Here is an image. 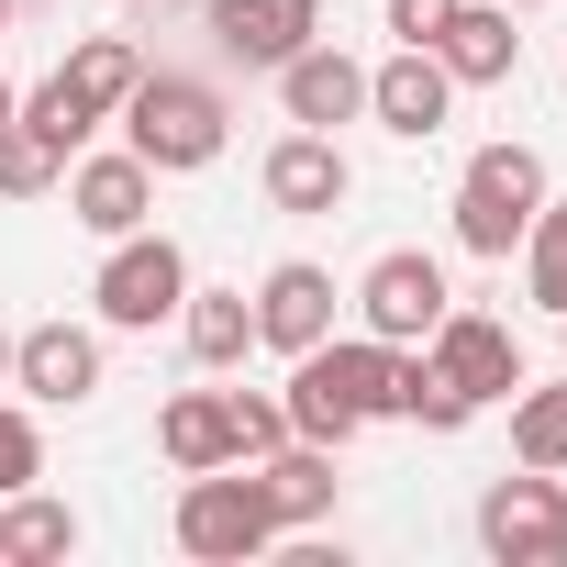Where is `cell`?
I'll return each mask as SVG.
<instances>
[{"mask_svg": "<svg viewBox=\"0 0 567 567\" xmlns=\"http://www.w3.org/2000/svg\"><path fill=\"white\" fill-rule=\"evenodd\" d=\"M401 368H412V346H379V334H323L312 357H290V434H312V445H357L368 423H390L401 412Z\"/></svg>", "mask_w": 567, "mask_h": 567, "instance_id": "cell-1", "label": "cell"}, {"mask_svg": "<svg viewBox=\"0 0 567 567\" xmlns=\"http://www.w3.org/2000/svg\"><path fill=\"white\" fill-rule=\"evenodd\" d=\"M112 123H123V145H134L156 178L212 167V156H223V134H234L223 90H212V79H189V68H145V79H134V101H123Z\"/></svg>", "mask_w": 567, "mask_h": 567, "instance_id": "cell-2", "label": "cell"}, {"mask_svg": "<svg viewBox=\"0 0 567 567\" xmlns=\"http://www.w3.org/2000/svg\"><path fill=\"white\" fill-rule=\"evenodd\" d=\"M534 212H545V156L534 145H478L467 178H456V245L467 256H512Z\"/></svg>", "mask_w": 567, "mask_h": 567, "instance_id": "cell-3", "label": "cell"}, {"mask_svg": "<svg viewBox=\"0 0 567 567\" xmlns=\"http://www.w3.org/2000/svg\"><path fill=\"white\" fill-rule=\"evenodd\" d=\"M267 545H278V512H267L256 467H245V478H234V467H200V478L178 489V556L245 567V556H267Z\"/></svg>", "mask_w": 567, "mask_h": 567, "instance_id": "cell-4", "label": "cell"}, {"mask_svg": "<svg viewBox=\"0 0 567 567\" xmlns=\"http://www.w3.org/2000/svg\"><path fill=\"white\" fill-rule=\"evenodd\" d=\"M90 301H101L112 334H156V323H178V301H189V256H178L167 234H112Z\"/></svg>", "mask_w": 567, "mask_h": 567, "instance_id": "cell-5", "label": "cell"}, {"mask_svg": "<svg viewBox=\"0 0 567 567\" xmlns=\"http://www.w3.org/2000/svg\"><path fill=\"white\" fill-rule=\"evenodd\" d=\"M478 545L501 567H556L567 556V467H523L478 489Z\"/></svg>", "mask_w": 567, "mask_h": 567, "instance_id": "cell-6", "label": "cell"}, {"mask_svg": "<svg viewBox=\"0 0 567 567\" xmlns=\"http://www.w3.org/2000/svg\"><path fill=\"white\" fill-rule=\"evenodd\" d=\"M423 368H434L467 412H489V401H512V390H523V346H512V323L456 312V301H445V323L423 334Z\"/></svg>", "mask_w": 567, "mask_h": 567, "instance_id": "cell-7", "label": "cell"}, {"mask_svg": "<svg viewBox=\"0 0 567 567\" xmlns=\"http://www.w3.org/2000/svg\"><path fill=\"white\" fill-rule=\"evenodd\" d=\"M445 267L423 256V245H390V256H368V278H357V323L379 334V346H423L434 323H445Z\"/></svg>", "mask_w": 567, "mask_h": 567, "instance_id": "cell-8", "label": "cell"}, {"mask_svg": "<svg viewBox=\"0 0 567 567\" xmlns=\"http://www.w3.org/2000/svg\"><path fill=\"white\" fill-rule=\"evenodd\" d=\"M256 189H267V212H346V189H357V167H346V145L334 134H312V123H290L267 145V167H256Z\"/></svg>", "mask_w": 567, "mask_h": 567, "instance_id": "cell-9", "label": "cell"}, {"mask_svg": "<svg viewBox=\"0 0 567 567\" xmlns=\"http://www.w3.org/2000/svg\"><path fill=\"white\" fill-rule=\"evenodd\" d=\"M334 334V278L312 267V256H278L267 278H256V346H278V357H312Z\"/></svg>", "mask_w": 567, "mask_h": 567, "instance_id": "cell-10", "label": "cell"}, {"mask_svg": "<svg viewBox=\"0 0 567 567\" xmlns=\"http://www.w3.org/2000/svg\"><path fill=\"white\" fill-rule=\"evenodd\" d=\"M445 112H456V79H445V56H434V45H401L390 68H368V123H390L401 145L445 134Z\"/></svg>", "mask_w": 567, "mask_h": 567, "instance_id": "cell-11", "label": "cell"}, {"mask_svg": "<svg viewBox=\"0 0 567 567\" xmlns=\"http://www.w3.org/2000/svg\"><path fill=\"white\" fill-rule=\"evenodd\" d=\"M278 112L312 123V134H334V123H357V112H368V68H357L334 34H312L290 68H278Z\"/></svg>", "mask_w": 567, "mask_h": 567, "instance_id": "cell-12", "label": "cell"}, {"mask_svg": "<svg viewBox=\"0 0 567 567\" xmlns=\"http://www.w3.org/2000/svg\"><path fill=\"white\" fill-rule=\"evenodd\" d=\"M68 212L112 245V234H145V212H156V167L134 156V145H112V156H79L68 167Z\"/></svg>", "mask_w": 567, "mask_h": 567, "instance_id": "cell-13", "label": "cell"}, {"mask_svg": "<svg viewBox=\"0 0 567 567\" xmlns=\"http://www.w3.org/2000/svg\"><path fill=\"white\" fill-rule=\"evenodd\" d=\"M12 390L79 412V401L101 390V334H90V323H34V334H12Z\"/></svg>", "mask_w": 567, "mask_h": 567, "instance_id": "cell-14", "label": "cell"}, {"mask_svg": "<svg viewBox=\"0 0 567 567\" xmlns=\"http://www.w3.org/2000/svg\"><path fill=\"white\" fill-rule=\"evenodd\" d=\"M256 467V489H267V512H278V534H301V523H334V445H312V434H290V445H267V456H245Z\"/></svg>", "mask_w": 567, "mask_h": 567, "instance_id": "cell-15", "label": "cell"}, {"mask_svg": "<svg viewBox=\"0 0 567 567\" xmlns=\"http://www.w3.org/2000/svg\"><path fill=\"white\" fill-rule=\"evenodd\" d=\"M212 34H223V56H245V68H290V56L323 34V0H212Z\"/></svg>", "mask_w": 567, "mask_h": 567, "instance_id": "cell-16", "label": "cell"}, {"mask_svg": "<svg viewBox=\"0 0 567 567\" xmlns=\"http://www.w3.org/2000/svg\"><path fill=\"white\" fill-rule=\"evenodd\" d=\"M434 56H445V79H456V90H501V79L523 68V34H512L501 0H456V23L434 34Z\"/></svg>", "mask_w": 567, "mask_h": 567, "instance_id": "cell-17", "label": "cell"}, {"mask_svg": "<svg viewBox=\"0 0 567 567\" xmlns=\"http://www.w3.org/2000/svg\"><path fill=\"white\" fill-rule=\"evenodd\" d=\"M134 79H145V56H134L123 34H90V45H79V56L56 68V101H68V112H79V123L101 134V123H112V112L134 101Z\"/></svg>", "mask_w": 567, "mask_h": 567, "instance_id": "cell-18", "label": "cell"}, {"mask_svg": "<svg viewBox=\"0 0 567 567\" xmlns=\"http://www.w3.org/2000/svg\"><path fill=\"white\" fill-rule=\"evenodd\" d=\"M156 445H167V467H178V478L234 467V412H223V390H178V401L156 412Z\"/></svg>", "mask_w": 567, "mask_h": 567, "instance_id": "cell-19", "label": "cell"}, {"mask_svg": "<svg viewBox=\"0 0 567 567\" xmlns=\"http://www.w3.org/2000/svg\"><path fill=\"white\" fill-rule=\"evenodd\" d=\"M178 334H189L200 368H234V357L256 346V301H245V290H189V301H178Z\"/></svg>", "mask_w": 567, "mask_h": 567, "instance_id": "cell-20", "label": "cell"}, {"mask_svg": "<svg viewBox=\"0 0 567 567\" xmlns=\"http://www.w3.org/2000/svg\"><path fill=\"white\" fill-rule=\"evenodd\" d=\"M523 290L545 301V312H567V200L545 189V212L523 223Z\"/></svg>", "mask_w": 567, "mask_h": 567, "instance_id": "cell-21", "label": "cell"}, {"mask_svg": "<svg viewBox=\"0 0 567 567\" xmlns=\"http://www.w3.org/2000/svg\"><path fill=\"white\" fill-rule=\"evenodd\" d=\"M512 456L523 467H567V379L556 390H512Z\"/></svg>", "mask_w": 567, "mask_h": 567, "instance_id": "cell-22", "label": "cell"}, {"mask_svg": "<svg viewBox=\"0 0 567 567\" xmlns=\"http://www.w3.org/2000/svg\"><path fill=\"white\" fill-rule=\"evenodd\" d=\"M56 178H68V156H56V145L12 112V123H0V200H45Z\"/></svg>", "mask_w": 567, "mask_h": 567, "instance_id": "cell-23", "label": "cell"}, {"mask_svg": "<svg viewBox=\"0 0 567 567\" xmlns=\"http://www.w3.org/2000/svg\"><path fill=\"white\" fill-rule=\"evenodd\" d=\"M68 545H79V512L45 501V489H12V567H45V556H68Z\"/></svg>", "mask_w": 567, "mask_h": 567, "instance_id": "cell-24", "label": "cell"}, {"mask_svg": "<svg viewBox=\"0 0 567 567\" xmlns=\"http://www.w3.org/2000/svg\"><path fill=\"white\" fill-rule=\"evenodd\" d=\"M223 412H234V467L267 456V445H290V401L278 390H223Z\"/></svg>", "mask_w": 567, "mask_h": 567, "instance_id": "cell-25", "label": "cell"}, {"mask_svg": "<svg viewBox=\"0 0 567 567\" xmlns=\"http://www.w3.org/2000/svg\"><path fill=\"white\" fill-rule=\"evenodd\" d=\"M45 478V434H34V412H12V401H0V501H12V489H34Z\"/></svg>", "mask_w": 567, "mask_h": 567, "instance_id": "cell-26", "label": "cell"}, {"mask_svg": "<svg viewBox=\"0 0 567 567\" xmlns=\"http://www.w3.org/2000/svg\"><path fill=\"white\" fill-rule=\"evenodd\" d=\"M23 123H34V134H45L56 156H79V145H90V123H79V112L56 101V79H45V90H23Z\"/></svg>", "mask_w": 567, "mask_h": 567, "instance_id": "cell-27", "label": "cell"}, {"mask_svg": "<svg viewBox=\"0 0 567 567\" xmlns=\"http://www.w3.org/2000/svg\"><path fill=\"white\" fill-rule=\"evenodd\" d=\"M445 23H456V0H390V34L401 45H434Z\"/></svg>", "mask_w": 567, "mask_h": 567, "instance_id": "cell-28", "label": "cell"}, {"mask_svg": "<svg viewBox=\"0 0 567 567\" xmlns=\"http://www.w3.org/2000/svg\"><path fill=\"white\" fill-rule=\"evenodd\" d=\"M12 112H23V90H12V79H0V123H12Z\"/></svg>", "mask_w": 567, "mask_h": 567, "instance_id": "cell-29", "label": "cell"}, {"mask_svg": "<svg viewBox=\"0 0 567 567\" xmlns=\"http://www.w3.org/2000/svg\"><path fill=\"white\" fill-rule=\"evenodd\" d=\"M0 567H12V512H0Z\"/></svg>", "mask_w": 567, "mask_h": 567, "instance_id": "cell-30", "label": "cell"}, {"mask_svg": "<svg viewBox=\"0 0 567 567\" xmlns=\"http://www.w3.org/2000/svg\"><path fill=\"white\" fill-rule=\"evenodd\" d=\"M501 12H545V0H501Z\"/></svg>", "mask_w": 567, "mask_h": 567, "instance_id": "cell-31", "label": "cell"}, {"mask_svg": "<svg viewBox=\"0 0 567 567\" xmlns=\"http://www.w3.org/2000/svg\"><path fill=\"white\" fill-rule=\"evenodd\" d=\"M0 379H12V334H0Z\"/></svg>", "mask_w": 567, "mask_h": 567, "instance_id": "cell-32", "label": "cell"}, {"mask_svg": "<svg viewBox=\"0 0 567 567\" xmlns=\"http://www.w3.org/2000/svg\"><path fill=\"white\" fill-rule=\"evenodd\" d=\"M0 23H12V0H0Z\"/></svg>", "mask_w": 567, "mask_h": 567, "instance_id": "cell-33", "label": "cell"}, {"mask_svg": "<svg viewBox=\"0 0 567 567\" xmlns=\"http://www.w3.org/2000/svg\"><path fill=\"white\" fill-rule=\"evenodd\" d=\"M556 334H567V312H556Z\"/></svg>", "mask_w": 567, "mask_h": 567, "instance_id": "cell-34", "label": "cell"}]
</instances>
